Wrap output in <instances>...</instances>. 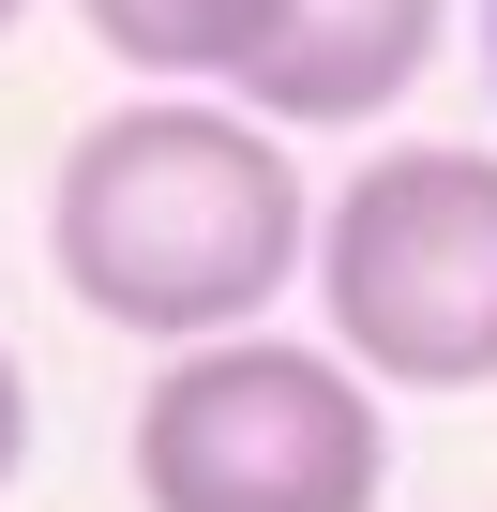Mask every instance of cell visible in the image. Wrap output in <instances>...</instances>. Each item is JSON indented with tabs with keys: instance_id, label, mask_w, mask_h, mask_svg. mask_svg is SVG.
Here are the masks:
<instances>
[{
	"instance_id": "cell-1",
	"label": "cell",
	"mask_w": 497,
	"mask_h": 512,
	"mask_svg": "<svg viewBox=\"0 0 497 512\" xmlns=\"http://www.w3.org/2000/svg\"><path fill=\"white\" fill-rule=\"evenodd\" d=\"M317 181L287 166V121L241 91H136L106 106L46 181V256L106 332L226 347L272 332V302L317 272Z\"/></svg>"
},
{
	"instance_id": "cell-2",
	"label": "cell",
	"mask_w": 497,
	"mask_h": 512,
	"mask_svg": "<svg viewBox=\"0 0 497 512\" xmlns=\"http://www.w3.org/2000/svg\"><path fill=\"white\" fill-rule=\"evenodd\" d=\"M392 497V422L347 347L302 332H226L166 347L136 392V512H377Z\"/></svg>"
},
{
	"instance_id": "cell-3",
	"label": "cell",
	"mask_w": 497,
	"mask_h": 512,
	"mask_svg": "<svg viewBox=\"0 0 497 512\" xmlns=\"http://www.w3.org/2000/svg\"><path fill=\"white\" fill-rule=\"evenodd\" d=\"M317 317L377 392H482L497 377V151L392 136L317 211Z\"/></svg>"
},
{
	"instance_id": "cell-4",
	"label": "cell",
	"mask_w": 497,
	"mask_h": 512,
	"mask_svg": "<svg viewBox=\"0 0 497 512\" xmlns=\"http://www.w3.org/2000/svg\"><path fill=\"white\" fill-rule=\"evenodd\" d=\"M437 31H452V0H287V31L257 46L241 106H257V121H287V136L392 121V106L437 76Z\"/></svg>"
},
{
	"instance_id": "cell-5",
	"label": "cell",
	"mask_w": 497,
	"mask_h": 512,
	"mask_svg": "<svg viewBox=\"0 0 497 512\" xmlns=\"http://www.w3.org/2000/svg\"><path fill=\"white\" fill-rule=\"evenodd\" d=\"M76 16H91L106 61H136L166 91H241L257 46L287 31V0H76Z\"/></svg>"
},
{
	"instance_id": "cell-6",
	"label": "cell",
	"mask_w": 497,
	"mask_h": 512,
	"mask_svg": "<svg viewBox=\"0 0 497 512\" xmlns=\"http://www.w3.org/2000/svg\"><path fill=\"white\" fill-rule=\"evenodd\" d=\"M31 467V377H16V347H0V482Z\"/></svg>"
},
{
	"instance_id": "cell-7",
	"label": "cell",
	"mask_w": 497,
	"mask_h": 512,
	"mask_svg": "<svg viewBox=\"0 0 497 512\" xmlns=\"http://www.w3.org/2000/svg\"><path fill=\"white\" fill-rule=\"evenodd\" d=\"M482 61H497V0H482Z\"/></svg>"
},
{
	"instance_id": "cell-8",
	"label": "cell",
	"mask_w": 497,
	"mask_h": 512,
	"mask_svg": "<svg viewBox=\"0 0 497 512\" xmlns=\"http://www.w3.org/2000/svg\"><path fill=\"white\" fill-rule=\"evenodd\" d=\"M16 16H31V0H0V31H16Z\"/></svg>"
}]
</instances>
